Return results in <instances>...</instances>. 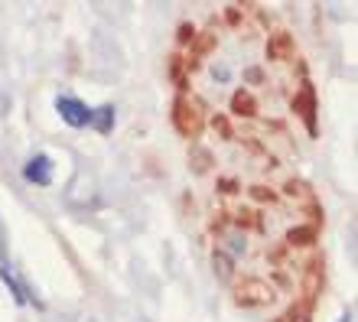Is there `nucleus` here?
<instances>
[{
	"label": "nucleus",
	"instance_id": "1",
	"mask_svg": "<svg viewBox=\"0 0 358 322\" xmlns=\"http://www.w3.org/2000/svg\"><path fill=\"white\" fill-rule=\"evenodd\" d=\"M170 121L173 127H176L179 137H186V140H196L199 133H202V111H199V105L192 101V98L179 95L176 101H173V111H170Z\"/></svg>",
	"mask_w": 358,
	"mask_h": 322
},
{
	"label": "nucleus",
	"instance_id": "2",
	"mask_svg": "<svg viewBox=\"0 0 358 322\" xmlns=\"http://www.w3.org/2000/svg\"><path fill=\"white\" fill-rule=\"evenodd\" d=\"M66 202L72 205V209H88V205L98 202V186H94V180L88 176V173H78L76 180L69 182Z\"/></svg>",
	"mask_w": 358,
	"mask_h": 322
},
{
	"label": "nucleus",
	"instance_id": "3",
	"mask_svg": "<svg viewBox=\"0 0 358 322\" xmlns=\"http://www.w3.org/2000/svg\"><path fill=\"white\" fill-rule=\"evenodd\" d=\"M56 111L69 127H85V124L92 121V108H88L85 101L72 98V95H59L56 98Z\"/></svg>",
	"mask_w": 358,
	"mask_h": 322
},
{
	"label": "nucleus",
	"instance_id": "4",
	"mask_svg": "<svg viewBox=\"0 0 358 322\" xmlns=\"http://www.w3.org/2000/svg\"><path fill=\"white\" fill-rule=\"evenodd\" d=\"M326 261H322L320 254L313 257L310 264H306V270H303V306L310 309L313 306V300L320 296V290H322V277H326Z\"/></svg>",
	"mask_w": 358,
	"mask_h": 322
},
{
	"label": "nucleus",
	"instance_id": "5",
	"mask_svg": "<svg viewBox=\"0 0 358 322\" xmlns=\"http://www.w3.org/2000/svg\"><path fill=\"white\" fill-rule=\"evenodd\" d=\"M293 111L303 117V124L310 127V133H316V92L310 82H303L300 95H293Z\"/></svg>",
	"mask_w": 358,
	"mask_h": 322
},
{
	"label": "nucleus",
	"instance_id": "6",
	"mask_svg": "<svg viewBox=\"0 0 358 322\" xmlns=\"http://www.w3.org/2000/svg\"><path fill=\"white\" fill-rule=\"evenodd\" d=\"M293 56H296V43H293L290 33H283V29L271 33V39H267V59L271 62H290Z\"/></svg>",
	"mask_w": 358,
	"mask_h": 322
},
{
	"label": "nucleus",
	"instance_id": "7",
	"mask_svg": "<svg viewBox=\"0 0 358 322\" xmlns=\"http://www.w3.org/2000/svg\"><path fill=\"white\" fill-rule=\"evenodd\" d=\"M23 176H27V182H36V186H52V160L46 153H36L23 166Z\"/></svg>",
	"mask_w": 358,
	"mask_h": 322
},
{
	"label": "nucleus",
	"instance_id": "8",
	"mask_svg": "<svg viewBox=\"0 0 358 322\" xmlns=\"http://www.w3.org/2000/svg\"><path fill=\"white\" fill-rule=\"evenodd\" d=\"M271 300H273V290L267 284H261V280H248L241 286V293H238L241 306H261V303H271Z\"/></svg>",
	"mask_w": 358,
	"mask_h": 322
},
{
	"label": "nucleus",
	"instance_id": "9",
	"mask_svg": "<svg viewBox=\"0 0 358 322\" xmlns=\"http://www.w3.org/2000/svg\"><path fill=\"white\" fill-rule=\"evenodd\" d=\"M231 111L238 114V117H255L257 114V101L251 92H245V88H238L235 95H231Z\"/></svg>",
	"mask_w": 358,
	"mask_h": 322
},
{
	"label": "nucleus",
	"instance_id": "10",
	"mask_svg": "<svg viewBox=\"0 0 358 322\" xmlns=\"http://www.w3.org/2000/svg\"><path fill=\"white\" fill-rule=\"evenodd\" d=\"M98 133H111L114 127V105H101V108H94L92 111V121H88Z\"/></svg>",
	"mask_w": 358,
	"mask_h": 322
},
{
	"label": "nucleus",
	"instance_id": "11",
	"mask_svg": "<svg viewBox=\"0 0 358 322\" xmlns=\"http://www.w3.org/2000/svg\"><path fill=\"white\" fill-rule=\"evenodd\" d=\"M287 241L290 244H313L316 241V225H300L287 231Z\"/></svg>",
	"mask_w": 358,
	"mask_h": 322
},
{
	"label": "nucleus",
	"instance_id": "12",
	"mask_svg": "<svg viewBox=\"0 0 358 322\" xmlns=\"http://www.w3.org/2000/svg\"><path fill=\"white\" fill-rule=\"evenodd\" d=\"M212 46H215V36H212V33H202V36H196V46H192V59H189V66H196V59L206 56Z\"/></svg>",
	"mask_w": 358,
	"mask_h": 322
},
{
	"label": "nucleus",
	"instance_id": "13",
	"mask_svg": "<svg viewBox=\"0 0 358 322\" xmlns=\"http://www.w3.org/2000/svg\"><path fill=\"white\" fill-rule=\"evenodd\" d=\"M189 160H192V163H189V166H192V170H196V173H206V170H208V163H212V153H208V150H202V147H196Z\"/></svg>",
	"mask_w": 358,
	"mask_h": 322
},
{
	"label": "nucleus",
	"instance_id": "14",
	"mask_svg": "<svg viewBox=\"0 0 358 322\" xmlns=\"http://www.w3.org/2000/svg\"><path fill=\"white\" fill-rule=\"evenodd\" d=\"M212 264H215V274L222 277V280H228V277H231V261H228L225 254H215V261H212Z\"/></svg>",
	"mask_w": 358,
	"mask_h": 322
},
{
	"label": "nucleus",
	"instance_id": "15",
	"mask_svg": "<svg viewBox=\"0 0 358 322\" xmlns=\"http://www.w3.org/2000/svg\"><path fill=\"white\" fill-rule=\"evenodd\" d=\"M0 267H7V225L0 218Z\"/></svg>",
	"mask_w": 358,
	"mask_h": 322
},
{
	"label": "nucleus",
	"instance_id": "16",
	"mask_svg": "<svg viewBox=\"0 0 358 322\" xmlns=\"http://www.w3.org/2000/svg\"><path fill=\"white\" fill-rule=\"evenodd\" d=\"M10 108H13V101H10V95L3 92V88H0V117H7Z\"/></svg>",
	"mask_w": 358,
	"mask_h": 322
},
{
	"label": "nucleus",
	"instance_id": "17",
	"mask_svg": "<svg viewBox=\"0 0 358 322\" xmlns=\"http://www.w3.org/2000/svg\"><path fill=\"white\" fill-rule=\"evenodd\" d=\"M179 39H182V43H189V39H196V29L189 27V23H182V27H179Z\"/></svg>",
	"mask_w": 358,
	"mask_h": 322
},
{
	"label": "nucleus",
	"instance_id": "18",
	"mask_svg": "<svg viewBox=\"0 0 358 322\" xmlns=\"http://www.w3.org/2000/svg\"><path fill=\"white\" fill-rule=\"evenodd\" d=\"M212 124H215V131H222V133H225V140H228V137H231V127H228V121H225V117H215V121H212Z\"/></svg>",
	"mask_w": 358,
	"mask_h": 322
},
{
	"label": "nucleus",
	"instance_id": "19",
	"mask_svg": "<svg viewBox=\"0 0 358 322\" xmlns=\"http://www.w3.org/2000/svg\"><path fill=\"white\" fill-rule=\"evenodd\" d=\"M255 199H264V202L271 199V202H273V192H267L264 186H255Z\"/></svg>",
	"mask_w": 358,
	"mask_h": 322
},
{
	"label": "nucleus",
	"instance_id": "20",
	"mask_svg": "<svg viewBox=\"0 0 358 322\" xmlns=\"http://www.w3.org/2000/svg\"><path fill=\"white\" fill-rule=\"evenodd\" d=\"M248 78H251V82H261V78H264V72H261V68H248Z\"/></svg>",
	"mask_w": 358,
	"mask_h": 322
},
{
	"label": "nucleus",
	"instance_id": "21",
	"mask_svg": "<svg viewBox=\"0 0 358 322\" xmlns=\"http://www.w3.org/2000/svg\"><path fill=\"white\" fill-rule=\"evenodd\" d=\"M339 322H352V309H349V313H345V316H342Z\"/></svg>",
	"mask_w": 358,
	"mask_h": 322
}]
</instances>
